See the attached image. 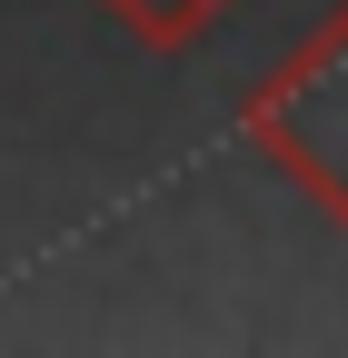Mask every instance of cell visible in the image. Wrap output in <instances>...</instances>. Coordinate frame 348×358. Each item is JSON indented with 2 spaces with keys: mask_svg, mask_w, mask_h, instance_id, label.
Segmentation results:
<instances>
[{
  "mask_svg": "<svg viewBox=\"0 0 348 358\" xmlns=\"http://www.w3.org/2000/svg\"><path fill=\"white\" fill-rule=\"evenodd\" d=\"M249 140L269 150V159H289V169L348 219V20H338L289 80H269V90L249 100Z\"/></svg>",
  "mask_w": 348,
  "mask_h": 358,
  "instance_id": "1",
  "label": "cell"
},
{
  "mask_svg": "<svg viewBox=\"0 0 348 358\" xmlns=\"http://www.w3.org/2000/svg\"><path fill=\"white\" fill-rule=\"evenodd\" d=\"M100 10L140 40V50H189L199 30H219V10L229 0H100Z\"/></svg>",
  "mask_w": 348,
  "mask_h": 358,
  "instance_id": "2",
  "label": "cell"
}]
</instances>
